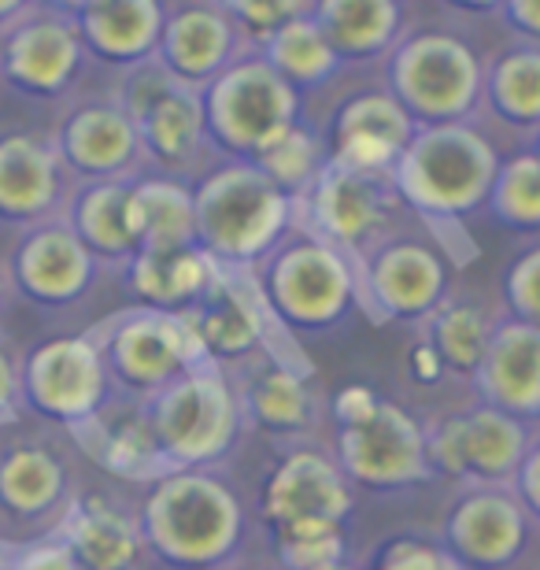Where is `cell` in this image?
Masks as SVG:
<instances>
[{
  "instance_id": "1",
  "label": "cell",
  "mask_w": 540,
  "mask_h": 570,
  "mask_svg": "<svg viewBox=\"0 0 540 570\" xmlns=\"http://www.w3.org/2000/svg\"><path fill=\"white\" fill-rule=\"evenodd\" d=\"M134 519L145 560L164 570H226L248 541V511L218 471H164Z\"/></svg>"
},
{
  "instance_id": "2",
  "label": "cell",
  "mask_w": 540,
  "mask_h": 570,
  "mask_svg": "<svg viewBox=\"0 0 540 570\" xmlns=\"http://www.w3.org/2000/svg\"><path fill=\"white\" fill-rule=\"evenodd\" d=\"M189 189L193 245L226 275H252L301 223V204L252 164L215 159Z\"/></svg>"
},
{
  "instance_id": "3",
  "label": "cell",
  "mask_w": 540,
  "mask_h": 570,
  "mask_svg": "<svg viewBox=\"0 0 540 570\" xmlns=\"http://www.w3.org/2000/svg\"><path fill=\"white\" fill-rule=\"evenodd\" d=\"M500 156L478 119L419 127L389 170V186L400 208L415 212L430 230H459V223L485 208Z\"/></svg>"
},
{
  "instance_id": "4",
  "label": "cell",
  "mask_w": 540,
  "mask_h": 570,
  "mask_svg": "<svg viewBox=\"0 0 540 570\" xmlns=\"http://www.w3.org/2000/svg\"><path fill=\"white\" fill-rule=\"evenodd\" d=\"M263 312L285 337L330 334L360 307L355 259L296 223L248 275Z\"/></svg>"
},
{
  "instance_id": "5",
  "label": "cell",
  "mask_w": 540,
  "mask_h": 570,
  "mask_svg": "<svg viewBox=\"0 0 540 570\" xmlns=\"http://www.w3.org/2000/svg\"><path fill=\"white\" fill-rule=\"evenodd\" d=\"M141 415L164 471H218L248 430L234 374L212 363H197L141 401Z\"/></svg>"
},
{
  "instance_id": "6",
  "label": "cell",
  "mask_w": 540,
  "mask_h": 570,
  "mask_svg": "<svg viewBox=\"0 0 540 570\" xmlns=\"http://www.w3.org/2000/svg\"><path fill=\"white\" fill-rule=\"evenodd\" d=\"M485 56L452 27L408 30L385 56V89L415 127L470 122L481 105Z\"/></svg>"
},
{
  "instance_id": "7",
  "label": "cell",
  "mask_w": 540,
  "mask_h": 570,
  "mask_svg": "<svg viewBox=\"0 0 540 570\" xmlns=\"http://www.w3.org/2000/svg\"><path fill=\"white\" fill-rule=\"evenodd\" d=\"M197 97L215 159L252 164L285 130L304 122V97L285 86L259 52L237 56Z\"/></svg>"
},
{
  "instance_id": "8",
  "label": "cell",
  "mask_w": 540,
  "mask_h": 570,
  "mask_svg": "<svg viewBox=\"0 0 540 570\" xmlns=\"http://www.w3.org/2000/svg\"><path fill=\"white\" fill-rule=\"evenodd\" d=\"M115 100L134 122L148 175L178 178L193 186L215 164L200 97L170 82L156 63L126 71L115 89Z\"/></svg>"
},
{
  "instance_id": "9",
  "label": "cell",
  "mask_w": 540,
  "mask_h": 570,
  "mask_svg": "<svg viewBox=\"0 0 540 570\" xmlns=\"http://www.w3.org/2000/svg\"><path fill=\"white\" fill-rule=\"evenodd\" d=\"M455 267L459 264L436 237L393 230L355 259L360 307L374 323L419 330L452 296Z\"/></svg>"
},
{
  "instance_id": "10",
  "label": "cell",
  "mask_w": 540,
  "mask_h": 570,
  "mask_svg": "<svg viewBox=\"0 0 540 570\" xmlns=\"http://www.w3.org/2000/svg\"><path fill=\"white\" fill-rule=\"evenodd\" d=\"M111 401L105 360L89 334H56L19 352V412L52 430H82Z\"/></svg>"
},
{
  "instance_id": "11",
  "label": "cell",
  "mask_w": 540,
  "mask_h": 570,
  "mask_svg": "<svg viewBox=\"0 0 540 570\" xmlns=\"http://www.w3.org/2000/svg\"><path fill=\"white\" fill-rule=\"evenodd\" d=\"M75 497V466L52 438L11 433L0 441V541L8 549L52 538Z\"/></svg>"
},
{
  "instance_id": "12",
  "label": "cell",
  "mask_w": 540,
  "mask_h": 570,
  "mask_svg": "<svg viewBox=\"0 0 540 570\" xmlns=\"http://www.w3.org/2000/svg\"><path fill=\"white\" fill-rule=\"evenodd\" d=\"M89 337L105 360L111 390H119L122 401L137 404L204 363L186 315L126 307V312L105 318Z\"/></svg>"
},
{
  "instance_id": "13",
  "label": "cell",
  "mask_w": 540,
  "mask_h": 570,
  "mask_svg": "<svg viewBox=\"0 0 540 570\" xmlns=\"http://www.w3.org/2000/svg\"><path fill=\"white\" fill-rule=\"evenodd\" d=\"M537 444V430L489 404H470L467 412H448L426 423V460L433 478H455L463 489H508Z\"/></svg>"
},
{
  "instance_id": "14",
  "label": "cell",
  "mask_w": 540,
  "mask_h": 570,
  "mask_svg": "<svg viewBox=\"0 0 540 570\" xmlns=\"http://www.w3.org/2000/svg\"><path fill=\"white\" fill-rule=\"evenodd\" d=\"M333 463L344 482L363 493H404L433 482L426 460V423H419L404 404L377 401L374 415L352 430L333 433Z\"/></svg>"
},
{
  "instance_id": "15",
  "label": "cell",
  "mask_w": 540,
  "mask_h": 570,
  "mask_svg": "<svg viewBox=\"0 0 540 570\" xmlns=\"http://www.w3.org/2000/svg\"><path fill=\"white\" fill-rule=\"evenodd\" d=\"M400 200L389 175H366L326 164L301 197V226L330 242L348 259L371 253L377 242L400 230Z\"/></svg>"
},
{
  "instance_id": "16",
  "label": "cell",
  "mask_w": 540,
  "mask_h": 570,
  "mask_svg": "<svg viewBox=\"0 0 540 570\" xmlns=\"http://www.w3.org/2000/svg\"><path fill=\"white\" fill-rule=\"evenodd\" d=\"M82 67L86 52L63 4H30L0 33V86L27 100L56 105L71 97Z\"/></svg>"
},
{
  "instance_id": "17",
  "label": "cell",
  "mask_w": 540,
  "mask_h": 570,
  "mask_svg": "<svg viewBox=\"0 0 540 570\" xmlns=\"http://www.w3.org/2000/svg\"><path fill=\"white\" fill-rule=\"evenodd\" d=\"M537 522L508 489H463L448 504L436 544L455 570H511L533 544Z\"/></svg>"
},
{
  "instance_id": "18",
  "label": "cell",
  "mask_w": 540,
  "mask_h": 570,
  "mask_svg": "<svg viewBox=\"0 0 540 570\" xmlns=\"http://www.w3.org/2000/svg\"><path fill=\"white\" fill-rule=\"evenodd\" d=\"M105 271L86 253L82 242L67 230L63 219H49L30 230H19L4 259L8 293L22 296L33 307L60 312L82 304Z\"/></svg>"
},
{
  "instance_id": "19",
  "label": "cell",
  "mask_w": 540,
  "mask_h": 570,
  "mask_svg": "<svg viewBox=\"0 0 540 570\" xmlns=\"http://www.w3.org/2000/svg\"><path fill=\"white\" fill-rule=\"evenodd\" d=\"M49 141L75 186L130 181L145 175L141 141H137L134 122L115 97L67 105Z\"/></svg>"
},
{
  "instance_id": "20",
  "label": "cell",
  "mask_w": 540,
  "mask_h": 570,
  "mask_svg": "<svg viewBox=\"0 0 540 570\" xmlns=\"http://www.w3.org/2000/svg\"><path fill=\"white\" fill-rule=\"evenodd\" d=\"M355 493L323 444H289L259 489V519L267 530L293 522H341L352 515Z\"/></svg>"
},
{
  "instance_id": "21",
  "label": "cell",
  "mask_w": 540,
  "mask_h": 570,
  "mask_svg": "<svg viewBox=\"0 0 540 570\" xmlns=\"http://www.w3.org/2000/svg\"><path fill=\"white\" fill-rule=\"evenodd\" d=\"M186 323L200 348V360L226 374H237L259 356H278V348H274L278 330L263 312L248 275L218 271L212 293L186 315Z\"/></svg>"
},
{
  "instance_id": "22",
  "label": "cell",
  "mask_w": 540,
  "mask_h": 570,
  "mask_svg": "<svg viewBox=\"0 0 540 570\" xmlns=\"http://www.w3.org/2000/svg\"><path fill=\"white\" fill-rule=\"evenodd\" d=\"M415 122L396 105L385 86L355 89L330 111L326 130L318 134L326 148V164L389 175L408 141L415 138Z\"/></svg>"
},
{
  "instance_id": "23",
  "label": "cell",
  "mask_w": 540,
  "mask_h": 570,
  "mask_svg": "<svg viewBox=\"0 0 540 570\" xmlns=\"http://www.w3.org/2000/svg\"><path fill=\"white\" fill-rule=\"evenodd\" d=\"M245 52L248 49L240 45L223 0H186V4H167L153 63L170 82L200 94Z\"/></svg>"
},
{
  "instance_id": "24",
  "label": "cell",
  "mask_w": 540,
  "mask_h": 570,
  "mask_svg": "<svg viewBox=\"0 0 540 570\" xmlns=\"http://www.w3.org/2000/svg\"><path fill=\"white\" fill-rule=\"evenodd\" d=\"M75 181L52 141L33 130H0V223L30 230L60 219Z\"/></svg>"
},
{
  "instance_id": "25",
  "label": "cell",
  "mask_w": 540,
  "mask_h": 570,
  "mask_svg": "<svg viewBox=\"0 0 540 570\" xmlns=\"http://www.w3.org/2000/svg\"><path fill=\"white\" fill-rule=\"evenodd\" d=\"M63 11L78 33L86 63L126 75L156 60L167 16L164 0H71Z\"/></svg>"
},
{
  "instance_id": "26",
  "label": "cell",
  "mask_w": 540,
  "mask_h": 570,
  "mask_svg": "<svg viewBox=\"0 0 540 570\" xmlns=\"http://www.w3.org/2000/svg\"><path fill=\"white\" fill-rule=\"evenodd\" d=\"M245 426L271 441L304 444L318 426V396L307 382V367L278 356H259L234 374Z\"/></svg>"
},
{
  "instance_id": "27",
  "label": "cell",
  "mask_w": 540,
  "mask_h": 570,
  "mask_svg": "<svg viewBox=\"0 0 540 570\" xmlns=\"http://www.w3.org/2000/svg\"><path fill=\"white\" fill-rule=\"evenodd\" d=\"M470 385L478 404L533 426L540 415V326L500 318Z\"/></svg>"
},
{
  "instance_id": "28",
  "label": "cell",
  "mask_w": 540,
  "mask_h": 570,
  "mask_svg": "<svg viewBox=\"0 0 540 570\" xmlns=\"http://www.w3.org/2000/svg\"><path fill=\"white\" fill-rule=\"evenodd\" d=\"M218 267L197 245L186 248H137L119 271V282L134 307L159 315H189L212 293Z\"/></svg>"
},
{
  "instance_id": "29",
  "label": "cell",
  "mask_w": 540,
  "mask_h": 570,
  "mask_svg": "<svg viewBox=\"0 0 540 570\" xmlns=\"http://www.w3.org/2000/svg\"><path fill=\"white\" fill-rule=\"evenodd\" d=\"M52 538L67 544L82 570H137L145 560L134 511L108 493H78Z\"/></svg>"
},
{
  "instance_id": "30",
  "label": "cell",
  "mask_w": 540,
  "mask_h": 570,
  "mask_svg": "<svg viewBox=\"0 0 540 570\" xmlns=\"http://www.w3.org/2000/svg\"><path fill=\"white\" fill-rule=\"evenodd\" d=\"M307 16L323 30L341 67L385 60L408 33V8L400 0H312Z\"/></svg>"
},
{
  "instance_id": "31",
  "label": "cell",
  "mask_w": 540,
  "mask_h": 570,
  "mask_svg": "<svg viewBox=\"0 0 540 570\" xmlns=\"http://www.w3.org/2000/svg\"><path fill=\"white\" fill-rule=\"evenodd\" d=\"M478 111L519 138V145H537L540 130V49L537 45H503L485 56L481 71Z\"/></svg>"
},
{
  "instance_id": "32",
  "label": "cell",
  "mask_w": 540,
  "mask_h": 570,
  "mask_svg": "<svg viewBox=\"0 0 540 570\" xmlns=\"http://www.w3.org/2000/svg\"><path fill=\"white\" fill-rule=\"evenodd\" d=\"M60 219L67 223L100 271H119L137 253L130 219H126V181H94V186H75L67 197Z\"/></svg>"
},
{
  "instance_id": "33",
  "label": "cell",
  "mask_w": 540,
  "mask_h": 570,
  "mask_svg": "<svg viewBox=\"0 0 540 570\" xmlns=\"http://www.w3.org/2000/svg\"><path fill=\"white\" fill-rule=\"evenodd\" d=\"M75 441L86 444V452L105 466V471L130 478V482H153V478L164 474V463H159V452L153 438H148L141 404L137 401H122V404H105L94 423H86L82 430L71 433Z\"/></svg>"
},
{
  "instance_id": "34",
  "label": "cell",
  "mask_w": 540,
  "mask_h": 570,
  "mask_svg": "<svg viewBox=\"0 0 540 570\" xmlns=\"http://www.w3.org/2000/svg\"><path fill=\"white\" fill-rule=\"evenodd\" d=\"M500 323V312L474 296H448L436 312L419 326V337L426 341L430 352L441 363L444 379L452 374L459 382H470L485 360V348L492 341V330Z\"/></svg>"
},
{
  "instance_id": "35",
  "label": "cell",
  "mask_w": 540,
  "mask_h": 570,
  "mask_svg": "<svg viewBox=\"0 0 540 570\" xmlns=\"http://www.w3.org/2000/svg\"><path fill=\"white\" fill-rule=\"evenodd\" d=\"M126 219L137 248L193 245V189L164 175H137L126 181Z\"/></svg>"
},
{
  "instance_id": "36",
  "label": "cell",
  "mask_w": 540,
  "mask_h": 570,
  "mask_svg": "<svg viewBox=\"0 0 540 570\" xmlns=\"http://www.w3.org/2000/svg\"><path fill=\"white\" fill-rule=\"evenodd\" d=\"M259 56L271 63V71L278 75L285 86H293L301 97L312 94V89H326L333 78L341 75V60L333 56L323 30L315 27V19L307 16V4L263 45Z\"/></svg>"
},
{
  "instance_id": "37",
  "label": "cell",
  "mask_w": 540,
  "mask_h": 570,
  "mask_svg": "<svg viewBox=\"0 0 540 570\" xmlns=\"http://www.w3.org/2000/svg\"><path fill=\"white\" fill-rule=\"evenodd\" d=\"M485 212L503 230L533 242L540 230V156L537 145H514L500 156Z\"/></svg>"
},
{
  "instance_id": "38",
  "label": "cell",
  "mask_w": 540,
  "mask_h": 570,
  "mask_svg": "<svg viewBox=\"0 0 540 570\" xmlns=\"http://www.w3.org/2000/svg\"><path fill=\"white\" fill-rule=\"evenodd\" d=\"M252 167L267 181H274L285 197H293L301 204V197L318 178V170L326 167V148H323V138H318V130H312L307 122H296V127L285 130L271 148H263V153L252 159Z\"/></svg>"
},
{
  "instance_id": "39",
  "label": "cell",
  "mask_w": 540,
  "mask_h": 570,
  "mask_svg": "<svg viewBox=\"0 0 540 570\" xmlns=\"http://www.w3.org/2000/svg\"><path fill=\"white\" fill-rule=\"evenodd\" d=\"M348 560L341 522H293L271 530V563L278 570H323Z\"/></svg>"
},
{
  "instance_id": "40",
  "label": "cell",
  "mask_w": 540,
  "mask_h": 570,
  "mask_svg": "<svg viewBox=\"0 0 540 570\" xmlns=\"http://www.w3.org/2000/svg\"><path fill=\"white\" fill-rule=\"evenodd\" d=\"M500 318L537 326L540 318V245L526 242L500 275Z\"/></svg>"
},
{
  "instance_id": "41",
  "label": "cell",
  "mask_w": 540,
  "mask_h": 570,
  "mask_svg": "<svg viewBox=\"0 0 540 570\" xmlns=\"http://www.w3.org/2000/svg\"><path fill=\"white\" fill-rule=\"evenodd\" d=\"M304 4L307 0H223L226 16L248 52H259Z\"/></svg>"
},
{
  "instance_id": "42",
  "label": "cell",
  "mask_w": 540,
  "mask_h": 570,
  "mask_svg": "<svg viewBox=\"0 0 540 570\" xmlns=\"http://www.w3.org/2000/svg\"><path fill=\"white\" fill-rule=\"evenodd\" d=\"M363 570H455L436 538H422V533H396L385 538L371 552Z\"/></svg>"
},
{
  "instance_id": "43",
  "label": "cell",
  "mask_w": 540,
  "mask_h": 570,
  "mask_svg": "<svg viewBox=\"0 0 540 570\" xmlns=\"http://www.w3.org/2000/svg\"><path fill=\"white\" fill-rule=\"evenodd\" d=\"M11 570H82L60 538H41L11 549Z\"/></svg>"
},
{
  "instance_id": "44",
  "label": "cell",
  "mask_w": 540,
  "mask_h": 570,
  "mask_svg": "<svg viewBox=\"0 0 540 570\" xmlns=\"http://www.w3.org/2000/svg\"><path fill=\"white\" fill-rule=\"evenodd\" d=\"M377 401H382V396H377L371 385H344V390L333 396V404H330L333 426H337V430H352V426L366 423V419L374 415Z\"/></svg>"
},
{
  "instance_id": "45",
  "label": "cell",
  "mask_w": 540,
  "mask_h": 570,
  "mask_svg": "<svg viewBox=\"0 0 540 570\" xmlns=\"http://www.w3.org/2000/svg\"><path fill=\"white\" fill-rule=\"evenodd\" d=\"M540 449L533 444L530 452H526V460L519 463V471L508 482V493L519 500V508L530 515L533 522H540Z\"/></svg>"
},
{
  "instance_id": "46",
  "label": "cell",
  "mask_w": 540,
  "mask_h": 570,
  "mask_svg": "<svg viewBox=\"0 0 540 570\" xmlns=\"http://www.w3.org/2000/svg\"><path fill=\"white\" fill-rule=\"evenodd\" d=\"M497 16L511 27V41L540 49V4L537 0H508L497 4Z\"/></svg>"
},
{
  "instance_id": "47",
  "label": "cell",
  "mask_w": 540,
  "mask_h": 570,
  "mask_svg": "<svg viewBox=\"0 0 540 570\" xmlns=\"http://www.w3.org/2000/svg\"><path fill=\"white\" fill-rule=\"evenodd\" d=\"M19 412V348L0 334V423Z\"/></svg>"
},
{
  "instance_id": "48",
  "label": "cell",
  "mask_w": 540,
  "mask_h": 570,
  "mask_svg": "<svg viewBox=\"0 0 540 570\" xmlns=\"http://www.w3.org/2000/svg\"><path fill=\"white\" fill-rule=\"evenodd\" d=\"M408 371H411V379L422 382V385H433V382H441V379H444L441 363H436V356H433L430 345H426L422 337L408 348Z\"/></svg>"
},
{
  "instance_id": "49",
  "label": "cell",
  "mask_w": 540,
  "mask_h": 570,
  "mask_svg": "<svg viewBox=\"0 0 540 570\" xmlns=\"http://www.w3.org/2000/svg\"><path fill=\"white\" fill-rule=\"evenodd\" d=\"M30 0H0V33H4L11 22H19L22 16H27Z\"/></svg>"
},
{
  "instance_id": "50",
  "label": "cell",
  "mask_w": 540,
  "mask_h": 570,
  "mask_svg": "<svg viewBox=\"0 0 540 570\" xmlns=\"http://www.w3.org/2000/svg\"><path fill=\"white\" fill-rule=\"evenodd\" d=\"M226 570H278L271 560H237V563H229Z\"/></svg>"
},
{
  "instance_id": "51",
  "label": "cell",
  "mask_w": 540,
  "mask_h": 570,
  "mask_svg": "<svg viewBox=\"0 0 540 570\" xmlns=\"http://www.w3.org/2000/svg\"><path fill=\"white\" fill-rule=\"evenodd\" d=\"M4 301H8V278H4V264H0V312H4Z\"/></svg>"
},
{
  "instance_id": "52",
  "label": "cell",
  "mask_w": 540,
  "mask_h": 570,
  "mask_svg": "<svg viewBox=\"0 0 540 570\" xmlns=\"http://www.w3.org/2000/svg\"><path fill=\"white\" fill-rule=\"evenodd\" d=\"M0 570H11V549L0 541Z\"/></svg>"
},
{
  "instance_id": "53",
  "label": "cell",
  "mask_w": 540,
  "mask_h": 570,
  "mask_svg": "<svg viewBox=\"0 0 540 570\" xmlns=\"http://www.w3.org/2000/svg\"><path fill=\"white\" fill-rule=\"evenodd\" d=\"M323 570H363L360 563H352V560H341V563H333V567H323Z\"/></svg>"
}]
</instances>
